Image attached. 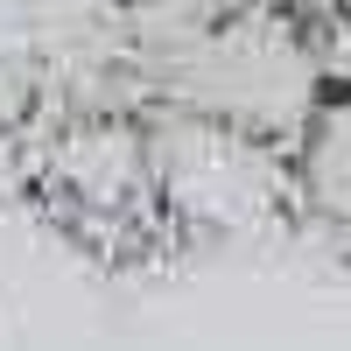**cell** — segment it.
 Listing matches in <instances>:
<instances>
[{
  "mask_svg": "<svg viewBox=\"0 0 351 351\" xmlns=\"http://www.w3.org/2000/svg\"><path fill=\"white\" fill-rule=\"evenodd\" d=\"M155 162V197L176 246H232L267 239L295 218V155L225 120L141 106Z\"/></svg>",
  "mask_w": 351,
  "mask_h": 351,
  "instance_id": "obj_1",
  "label": "cell"
},
{
  "mask_svg": "<svg viewBox=\"0 0 351 351\" xmlns=\"http://www.w3.org/2000/svg\"><path fill=\"white\" fill-rule=\"evenodd\" d=\"M324 36V99L295 141V218L351 260V0H302Z\"/></svg>",
  "mask_w": 351,
  "mask_h": 351,
  "instance_id": "obj_2",
  "label": "cell"
}]
</instances>
